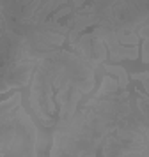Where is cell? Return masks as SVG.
<instances>
[{"instance_id":"obj_1","label":"cell","mask_w":149,"mask_h":157,"mask_svg":"<svg viewBox=\"0 0 149 157\" xmlns=\"http://www.w3.org/2000/svg\"><path fill=\"white\" fill-rule=\"evenodd\" d=\"M119 90V83H117V79L114 78V76H110V74H106V76H103V79H101V85H99V88L96 90V94L92 95L91 99H103V97H106V95H110V94H115Z\"/></svg>"},{"instance_id":"obj_2","label":"cell","mask_w":149,"mask_h":157,"mask_svg":"<svg viewBox=\"0 0 149 157\" xmlns=\"http://www.w3.org/2000/svg\"><path fill=\"white\" fill-rule=\"evenodd\" d=\"M105 71L110 76H115L117 83H119V90H128V83H130V74L126 72V69L122 65H114V64H103Z\"/></svg>"},{"instance_id":"obj_3","label":"cell","mask_w":149,"mask_h":157,"mask_svg":"<svg viewBox=\"0 0 149 157\" xmlns=\"http://www.w3.org/2000/svg\"><path fill=\"white\" fill-rule=\"evenodd\" d=\"M117 34V41L122 46H139L140 37L137 36V32H124V30H115Z\"/></svg>"},{"instance_id":"obj_4","label":"cell","mask_w":149,"mask_h":157,"mask_svg":"<svg viewBox=\"0 0 149 157\" xmlns=\"http://www.w3.org/2000/svg\"><path fill=\"white\" fill-rule=\"evenodd\" d=\"M130 78H131V79H137V81H142V83H144V81L149 78V72H147V71H144V72H131V74H130Z\"/></svg>"},{"instance_id":"obj_5","label":"cell","mask_w":149,"mask_h":157,"mask_svg":"<svg viewBox=\"0 0 149 157\" xmlns=\"http://www.w3.org/2000/svg\"><path fill=\"white\" fill-rule=\"evenodd\" d=\"M142 86H149V78L146 79V81H144V83H142Z\"/></svg>"}]
</instances>
